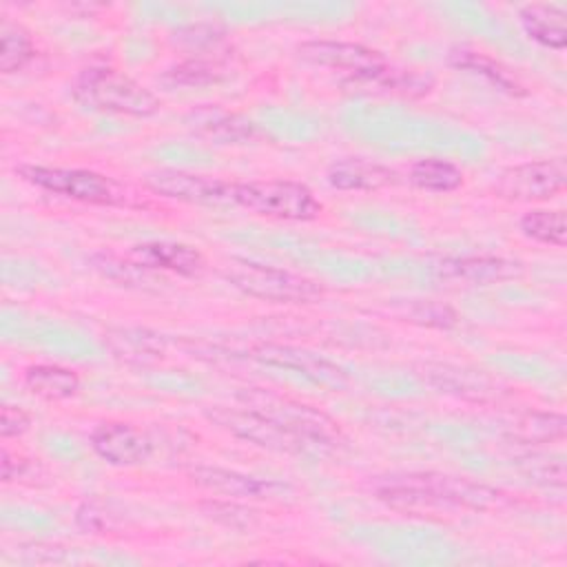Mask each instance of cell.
Here are the masks:
<instances>
[{
	"label": "cell",
	"mask_w": 567,
	"mask_h": 567,
	"mask_svg": "<svg viewBox=\"0 0 567 567\" xmlns=\"http://www.w3.org/2000/svg\"><path fill=\"white\" fill-rule=\"evenodd\" d=\"M374 494L388 507L419 516H441L461 509L485 512L503 501V494L494 487L441 472L390 474L374 483Z\"/></svg>",
	"instance_id": "cell-1"
},
{
	"label": "cell",
	"mask_w": 567,
	"mask_h": 567,
	"mask_svg": "<svg viewBox=\"0 0 567 567\" xmlns=\"http://www.w3.org/2000/svg\"><path fill=\"white\" fill-rule=\"evenodd\" d=\"M237 403L306 443L310 454L328 456L343 441V432L332 416L288 394L268 388H244L237 392Z\"/></svg>",
	"instance_id": "cell-2"
},
{
	"label": "cell",
	"mask_w": 567,
	"mask_h": 567,
	"mask_svg": "<svg viewBox=\"0 0 567 567\" xmlns=\"http://www.w3.org/2000/svg\"><path fill=\"white\" fill-rule=\"evenodd\" d=\"M71 95L84 109L100 113L151 117L162 109L153 91L106 64L82 69L71 82Z\"/></svg>",
	"instance_id": "cell-3"
},
{
	"label": "cell",
	"mask_w": 567,
	"mask_h": 567,
	"mask_svg": "<svg viewBox=\"0 0 567 567\" xmlns=\"http://www.w3.org/2000/svg\"><path fill=\"white\" fill-rule=\"evenodd\" d=\"M221 277L239 292L284 306L315 303L323 297V286L288 268L259 264L246 257H230L221 266Z\"/></svg>",
	"instance_id": "cell-4"
},
{
	"label": "cell",
	"mask_w": 567,
	"mask_h": 567,
	"mask_svg": "<svg viewBox=\"0 0 567 567\" xmlns=\"http://www.w3.org/2000/svg\"><path fill=\"white\" fill-rule=\"evenodd\" d=\"M233 202L255 215L284 221H310L323 213L315 193L306 184L292 179L235 182Z\"/></svg>",
	"instance_id": "cell-5"
},
{
	"label": "cell",
	"mask_w": 567,
	"mask_h": 567,
	"mask_svg": "<svg viewBox=\"0 0 567 567\" xmlns=\"http://www.w3.org/2000/svg\"><path fill=\"white\" fill-rule=\"evenodd\" d=\"M16 173L49 193L95 206H115L122 204V188L106 175L84 168H62V166H38V164H20Z\"/></svg>",
	"instance_id": "cell-6"
},
{
	"label": "cell",
	"mask_w": 567,
	"mask_h": 567,
	"mask_svg": "<svg viewBox=\"0 0 567 567\" xmlns=\"http://www.w3.org/2000/svg\"><path fill=\"white\" fill-rule=\"evenodd\" d=\"M299 60L341 73L348 84H374L388 69V60L359 42L346 40H306L297 47Z\"/></svg>",
	"instance_id": "cell-7"
},
{
	"label": "cell",
	"mask_w": 567,
	"mask_h": 567,
	"mask_svg": "<svg viewBox=\"0 0 567 567\" xmlns=\"http://www.w3.org/2000/svg\"><path fill=\"white\" fill-rule=\"evenodd\" d=\"M567 184V164L563 157L534 159L503 168L494 184L492 193L505 202H547L558 195Z\"/></svg>",
	"instance_id": "cell-8"
},
{
	"label": "cell",
	"mask_w": 567,
	"mask_h": 567,
	"mask_svg": "<svg viewBox=\"0 0 567 567\" xmlns=\"http://www.w3.org/2000/svg\"><path fill=\"white\" fill-rule=\"evenodd\" d=\"M204 414L210 423H215L224 432H228L235 439H241L246 443H252V445H259L264 450L279 452V454H299V456L310 454L306 443H301L286 430L277 427L275 423H270L268 419H264L261 414H257L244 405H239V408L215 405V408L204 410Z\"/></svg>",
	"instance_id": "cell-9"
},
{
	"label": "cell",
	"mask_w": 567,
	"mask_h": 567,
	"mask_svg": "<svg viewBox=\"0 0 567 567\" xmlns=\"http://www.w3.org/2000/svg\"><path fill=\"white\" fill-rule=\"evenodd\" d=\"M144 186L162 197L177 199L184 204L199 206H228L233 202L235 182H224L219 177L179 171V168H157L144 175Z\"/></svg>",
	"instance_id": "cell-10"
},
{
	"label": "cell",
	"mask_w": 567,
	"mask_h": 567,
	"mask_svg": "<svg viewBox=\"0 0 567 567\" xmlns=\"http://www.w3.org/2000/svg\"><path fill=\"white\" fill-rule=\"evenodd\" d=\"M421 379L441 394L470 403H494L507 394V385L487 370L458 363H423Z\"/></svg>",
	"instance_id": "cell-11"
},
{
	"label": "cell",
	"mask_w": 567,
	"mask_h": 567,
	"mask_svg": "<svg viewBox=\"0 0 567 567\" xmlns=\"http://www.w3.org/2000/svg\"><path fill=\"white\" fill-rule=\"evenodd\" d=\"M250 357L264 365L292 370V372L306 377L308 381H312L321 388H330L334 392H341L350 385V377L343 372V368H339L330 359H326L317 352H310L306 348H299V346L257 343L250 350Z\"/></svg>",
	"instance_id": "cell-12"
},
{
	"label": "cell",
	"mask_w": 567,
	"mask_h": 567,
	"mask_svg": "<svg viewBox=\"0 0 567 567\" xmlns=\"http://www.w3.org/2000/svg\"><path fill=\"white\" fill-rule=\"evenodd\" d=\"M188 478L204 492L219 498L235 501H275L288 496L292 489L288 483L272 478H257L237 470L217 465H197L188 472Z\"/></svg>",
	"instance_id": "cell-13"
},
{
	"label": "cell",
	"mask_w": 567,
	"mask_h": 567,
	"mask_svg": "<svg viewBox=\"0 0 567 567\" xmlns=\"http://www.w3.org/2000/svg\"><path fill=\"white\" fill-rule=\"evenodd\" d=\"M184 124L195 137L219 146H244L261 140V128L252 120L219 104L190 109L184 115Z\"/></svg>",
	"instance_id": "cell-14"
},
{
	"label": "cell",
	"mask_w": 567,
	"mask_h": 567,
	"mask_svg": "<svg viewBox=\"0 0 567 567\" xmlns=\"http://www.w3.org/2000/svg\"><path fill=\"white\" fill-rule=\"evenodd\" d=\"M432 272L458 286H492L501 281L520 279L525 268L520 261L496 255H465V257H436Z\"/></svg>",
	"instance_id": "cell-15"
},
{
	"label": "cell",
	"mask_w": 567,
	"mask_h": 567,
	"mask_svg": "<svg viewBox=\"0 0 567 567\" xmlns=\"http://www.w3.org/2000/svg\"><path fill=\"white\" fill-rule=\"evenodd\" d=\"M93 452L115 467H135L151 458L153 443L128 421H102L91 432Z\"/></svg>",
	"instance_id": "cell-16"
},
{
	"label": "cell",
	"mask_w": 567,
	"mask_h": 567,
	"mask_svg": "<svg viewBox=\"0 0 567 567\" xmlns=\"http://www.w3.org/2000/svg\"><path fill=\"white\" fill-rule=\"evenodd\" d=\"M126 257L153 272H173L182 277H195L204 270L202 252L182 241L135 244L128 248Z\"/></svg>",
	"instance_id": "cell-17"
},
{
	"label": "cell",
	"mask_w": 567,
	"mask_h": 567,
	"mask_svg": "<svg viewBox=\"0 0 567 567\" xmlns=\"http://www.w3.org/2000/svg\"><path fill=\"white\" fill-rule=\"evenodd\" d=\"M102 343L117 361L128 365H151L166 354V337L144 326L106 328Z\"/></svg>",
	"instance_id": "cell-18"
},
{
	"label": "cell",
	"mask_w": 567,
	"mask_h": 567,
	"mask_svg": "<svg viewBox=\"0 0 567 567\" xmlns=\"http://www.w3.org/2000/svg\"><path fill=\"white\" fill-rule=\"evenodd\" d=\"M326 177L337 190H379L399 182L390 166L363 157H348L330 164Z\"/></svg>",
	"instance_id": "cell-19"
},
{
	"label": "cell",
	"mask_w": 567,
	"mask_h": 567,
	"mask_svg": "<svg viewBox=\"0 0 567 567\" xmlns=\"http://www.w3.org/2000/svg\"><path fill=\"white\" fill-rule=\"evenodd\" d=\"M518 20L529 40L547 49L567 47V11L554 2H529L518 11Z\"/></svg>",
	"instance_id": "cell-20"
},
{
	"label": "cell",
	"mask_w": 567,
	"mask_h": 567,
	"mask_svg": "<svg viewBox=\"0 0 567 567\" xmlns=\"http://www.w3.org/2000/svg\"><path fill=\"white\" fill-rule=\"evenodd\" d=\"M233 75V64L228 55H193L186 58L177 64H173L171 69H166L162 73V84L166 86H190V89H199V86H210V84H219L224 80H228Z\"/></svg>",
	"instance_id": "cell-21"
},
{
	"label": "cell",
	"mask_w": 567,
	"mask_h": 567,
	"mask_svg": "<svg viewBox=\"0 0 567 567\" xmlns=\"http://www.w3.org/2000/svg\"><path fill=\"white\" fill-rule=\"evenodd\" d=\"M24 385L38 399L64 401L80 390V377L75 370L58 363H33L24 368Z\"/></svg>",
	"instance_id": "cell-22"
},
{
	"label": "cell",
	"mask_w": 567,
	"mask_h": 567,
	"mask_svg": "<svg viewBox=\"0 0 567 567\" xmlns=\"http://www.w3.org/2000/svg\"><path fill=\"white\" fill-rule=\"evenodd\" d=\"M447 62L454 69H463V71H472L476 75H483L496 89H501L509 95H523L525 93L523 86L516 82V78L503 64H498L494 58H489L481 51H474V49H467V47H454L447 53Z\"/></svg>",
	"instance_id": "cell-23"
},
{
	"label": "cell",
	"mask_w": 567,
	"mask_h": 567,
	"mask_svg": "<svg viewBox=\"0 0 567 567\" xmlns=\"http://www.w3.org/2000/svg\"><path fill=\"white\" fill-rule=\"evenodd\" d=\"M390 315L396 317L399 321L414 323L421 328H436V330H447L458 323V315L454 312V308L441 301H430V299L394 301L390 306Z\"/></svg>",
	"instance_id": "cell-24"
},
{
	"label": "cell",
	"mask_w": 567,
	"mask_h": 567,
	"mask_svg": "<svg viewBox=\"0 0 567 567\" xmlns=\"http://www.w3.org/2000/svg\"><path fill=\"white\" fill-rule=\"evenodd\" d=\"M408 179L412 186L427 193H450L463 186V171L447 159L425 157L410 166Z\"/></svg>",
	"instance_id": "cell-25"
},
{
	"label": "cell",
	"mask_w": 567,
	"mask_h": 567,
	"mask_svg": "<svg viewBox=\"0 0 567 567\" xmlns=\"http://www.w3.org/2000/svg\"><path fill=\"white\" fill-rule=\"evenodd\" d=\"M567 432V419L560 412H527L520 416L514 427V441L523 445H543L563 439Z\"/></svg>",
	"instance_id": "cell-26"
},
{
	"label": "cell",
	"mask_w": 567,
	"mask_h": 567,
	"mask_svg": "<svg viewBox=\"0 0 567 567\" xmlns=\"http://www.w3.org/2000/svg\"><path fill=\"white\" fill-rule=\"evenodd\" d=\"M520 233L538 244L563 248L567 244V219L563 210H527L518 221Z\"/></svg>",
	"instance_id": "cell-27"
},
{
	"label": "cell",
	"mask_w": 567,
	"mask_h": 567,
	"mask_svg": "<svg viewBox=\"0 0 567 567\" xmlns=\"http://www.w3.org/2000/svg\"><path fill=\"white\" fill-rule=\"evenodd\" d=\"M91 266L104 279H111L126 288H151L153 284H157L153 270H146L128 257H117L113 252H95L91 257Z\"/></svg>",
	"instance_id": "cell-28"
},
{
	"label": "cell",
	"mask_w": 567,
	"mask_h": 567,
	"mask_svg": "<svg viewBox=\"0 0 567 567\" xmlns=\"http://www.w3.org/2000/svg\"><path fill=\"white\" fill-rule=\"evenodd\" d=\"M0 40H2V49H0L2 73H16L33 60L35 47H33L31 33L22 24L4 18L0 27Z\"/></svg>",
	"instance_id": "cell-29"
},
{
	"label": "cell",
	"mask_w": 567,
	"mask_h": 567,
	"mask_svg": "<svg viewBox=\"0 0 567 567\" xmlns=\"http://www.w3.org/2000/svg\"><path fill=\"white\" fill-rule=\"evenodd\" d=\"M199 507L206 516L233 529H248L257 523V512L235 498H208L202 501Z\"/></svg>",
	"instance_id": "cell-30"
},
{
	"label": "cell",
	"mask_w": 567,
	"mask_h": 567,
	"mask_svg": "<svg viewBox=\"0 0 567 567\" xmlns=\"http://www.w3.org/2000/svg\"><path fill=\"white\" fill-rule=\"evenodd\" d=\"M374 86H381V89H388L392 93L408 95V97H421V95L430 93V89L434 86V80L427 73L394 69V66L388 64V69L377 78Z\"/></svg>",
	"instance_id": "cell-31"
},
{
	"label": "cell",
	"mask_w": 567,
	"mask_h": 567,
	"mask_svg": "<svg viewBox=\"0 0 567 567\" xmlns=\"http://www.w3.org/2000/svg\"><path fill=\"white\" fill-rule=\"evenodd\" d=\"M224 29L217 24H188L175 31V42L186 49L188 53L197 55H219V53H208L210 49L217 51L219 44L224 42Z\"/></svg>",
	"instance_id": "cell-32"
},
{
	"label": "cell",
	"mask_w": 567,
	"mask_h": 567,
	"mask_svg": "<svg viewBox=\"0 0 567 567\" xmlns=\"http://www.w3.org/2000/svg\"><path fill=\"white\" fill-rule=\"evenodd\" d=\"M117 514L111 501L89 498L75 509V525L86 534H102L115 525Z\"/></svg>",
	"instance_id": "cell-33"
},
{
	"label": "cell",
	"mask_w": 567,
	"mask_h": 567,
	"mask_svg": "<svg viewBox=\"0 0 567 567\" xmlns=\"http://www.w3.org/2000/svg\"><path fill=\"white\" fill-rule=\"evenodd\" d=\"M527 474L549 487H565L567 483V474H565V461L563 456L556 458H547V461H536L534 465H529Z\"/></svg>",
	"instance_id": "cell-34"
},
{
	"label": "cell",
	"mask_w": 567,
	"mask_h": 567,
	"mask_svg": "<svg viewBox=\"0 0 567 567\" xmlns=\"http://www.w3.org/2000/svg\"><path fill=\"white\" fill-rule=\"evenodd\" d=\"M31 425L29 414L22 408L16 405H2L0 410V434L2 439H13V436H22Z\"/></svg>",
	"instance_id": "cell-35"
},
{
	"label": "cell",
	"mask_w": 567,
	"mask_h": 567,
	"mask_svg": "<svg viewBox=\"0 0 567 567\" xmlns=\"http://www.w3.org/2000/svg\"><path fill=\"white\" fill-rule=\"evenodd\" d=\"M0 465H2V481L9 483V481L18 478V476L24 472L27 461H22L20 456H13L7 447H2V461H0Z\"/></svg>",
	"instance_id": "cell-36"
}]
</instances>
